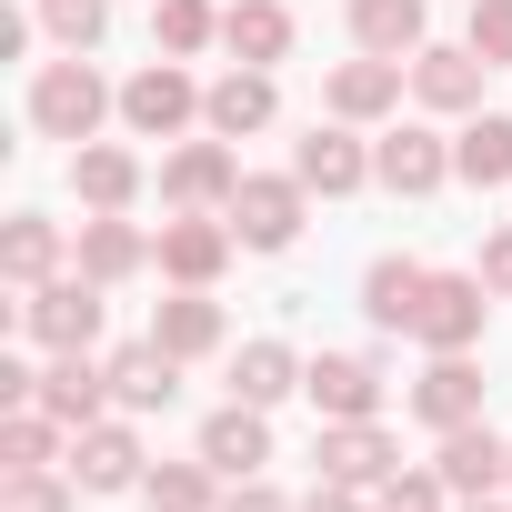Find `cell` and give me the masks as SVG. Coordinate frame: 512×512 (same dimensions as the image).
<instances>
[{
    "mask_svg": "<svg viewBox=\"0 0 512 512\" xmlns=\"http://www.w3.org/2000/svg\"><path fill=\"white\" fill-rule=\"evenodd\" d=\"M201 462L231 472V482L262 472V462H272V422H262V402H221V412L201 422Z\"/></svg>",
    "mask_w": 512,
    "mask_h": 512,
    "instance_id": "11",
    "label": "cell"
},
{
    "mask_svg": "<svg viewBox=\"0 0 512 512\" xmlns=\"http://www.w3.org/2000/svg\"><path fill=\"white\" fill-rule=\"evenodd\" d=\"M292 181H302V191H322V201H342V191H362V181H372V151H362L352 131H312V141L292 151Z\"/></svg>",
    "mask_w": 512,
    "mask_h": 512,
    "instance_id": "18",
    "label": "cell"
},
{
    "mask_svg": "<svg viewBox=\"0 0 512 512\" xmlns=\"http://www.w3.org/2000/svg\"><path fill=\"white\" fill-rule=\"evenodd\" d=\"M442 492H452L442 472H392V482L372 492V512H442Z\"/></svg>",
    "mask_w": 512,
    "mask_h": 512,
    "instance_id": "35",
    "label": "cell"
},
{
    "mask_svg": "<svg viewBox=\"0 0 512 512\" xmlns=\"http://www.w3.org/2000/svg\"><path fill=\"white\" fill-rule=\"evenodd\" d=\"M151 41H161V61H191L201 41H221V11H211V0H161V11H151Z\"/></svg>",
    "mask_w": 512,
    "mask_h": 512,
    "instance_id": "30",
    "label": "cell"
},
{
    "mask_svg": "<svg viewBox=\"0 0 512 512\" xmlns=\"http://www.w3.org/2000/svg\"><path fill=\"white\" fill-rule=\"evenodd\" d=\"M0 512H71V482L41 462V472H11L0 482Z\"/></svg>",
    "mask_w": 512,
    "mask_h": 512,
    "instance_id": "34",
    "label": "cell"
},
{
    "mask_svg": "<svg viewBox=\"0 0 512 512\" xmlns=\"http://www.w3.org/2000/svg\"><path fill=\"white\" fill-rule=\"evenodd\" d=\"M51 422H71V432H91L101 422V402H111V362H91V352H51V372H41V392H31Z\"/></svg>",
    "mask_w": 512,
    "mask_h": 512,
    "instance_id": "9",
    "label": "cell"
},
{
    "mask_svg": "<svg viewBox=\"0 0 512 512\" xmlns=\"http://www.w3.org/2000/svg\"><path fill=\"white\" fill-rule=\"evenodd\" d=\"M302 392L322 402V422H382V372L362 352H322L302 362Z\"/></svg>",
    "mask_w": 512,
    "mask_h": 512,
    "instance_id": "7",
    "label": "cell"
},
{
    "mask_svg": "<svg viewBox=\"0 0 512 512\" xmlns=\"http://www.w3.org/2000/svg\"><path fill=\"white\" fill-rule=\"evenodd\" d=\"M231 241L241 251H292L302 241V181H272V171H241V191H231Z\"/></svg>",
    "mask_w": 512,
    "mask_h": 512,
    "instance_id": "3",
    "label": "cell"
},
{
    "mask_svg": "<svg viewBox=\"0 0 512 512\" xmlns=\"http://www.w3.org/2000/svg\"><path fill=\"white\" fill-rule=\"evenodd\" d=\"M71 482H81V492H131V482H151L131 422H91V432L71 442Z\"/></svg>",
    "mask_w": 512,
    "mask_h": 512,
    "instance_id": "13",
    "label": "cell"
},
{
    "mask_svg": "<svg viewBox=\"0 0 512 512\" xmlns=\"http://www.w3.org/2000/svg\"><path fill=\"white\" fill-rule=\"evenodd\" d=\"M372 181H382V191H402V201H422V191H442V181H452V151H442L422 121H402V131H382Z\"/></svg>",
    "mask_w": 512,
    "mask_h": 512,
    "instance_id": "8",
    "label": "cell"
},
{
    "mask_svg": "<svg viewBox=\"0 0 512 512\" xmlns=\"http://www.w3.org/2000/svg\"><path fill=\"white\" fill-rule=\"evenodd\" d=\"M272 111H282V101H272V71H251V61H241V71H221V81L201 91V121H211L221 141H241V131H272Z\"/></svg>",
    "mask_w": 512,
    "mask_h": 512,
    "instance_id": "16",
    "label": "cell"
},
{
    "mask_svg": "<svg viewBox=\"0 0 512 512\" xmlns=\"http://www.w3.org/2000/svg\"><path fill=\"white\" fill-rule=\"evenodd\" d=\"M392 462H402V442H392L382 422H332V432H322V482L382 492V482H392Z\"/></svg>",
    "mask_w": 512,
    "mask_h": 512,
    "instance_id": "10",
    "label": "cell"
},
{
    "mask_svg": "<svg viewBox=\"0 0 512 512\" xmlns=\"http://www.w3.org/2000/svg\"><path fill=\"white\" fill-rule=\"evenodd\" d=\"M302 512H372V492H352V482H322Z\"/></svg>",
    "mask_w": 512,
    "mask_h": 512,
    "instance_id": "39",
    "label": "cell"
},
{
    "mask_svg": "<svg viewBox=\"0 0 512 512\" xmlns=\"http://www.w3.org/2000/svg\"><path fill=\"white\" fill-rule=\"evenodd\" d=\"M171 392H181V362H171L161 342L111 352V402H121V412H171Z\"/></svg>",
    "mask_w": 512,
    "mask_h": 512,
    "instance_id": "21",
    "label": "cell"
},
{
    "mask_svg": "<svg viewBox=\"0 0 512 512\" xmlns=\"http://www.w3.org/2000/svg\"><path fill=\"white\" fill-rule=\"evenodd\" d=\"M141 262H151V241H141L121 211H91V221H81V272H91V282H131Z\"/></svg>",
    "mask_w": 512,
    "mask_h": 512,
    "instance_id": "26",
    "label": "cell"
},
{
    "mask_svg": "<svg viewBox=\"0 0 512 512\" xmlns=\"http://www.w3.org/2000/svg\"><path fill=\"white\" fill-rule=\"evenodd\" d=\"M452 171H462L472 191H502V181H512V121H502V111H472L462 141H452Z\"/></svg>",
    "mask_w": 512,
    "mask_h": 512,
    "instance_id": "25",
    "label": "cell"
},
{
    "mask_svg": "<svg viewBox=\"0 0 512 512\" xmlns=\"http://www.w3.org/2000/svg\"><path fill=\"white\" fill-rule=\"evenodd\" d=\"M221 512H292V502H282V492H272V482H262V472H251V482H241V492H231V502H221Z\"/></svg>",
    "mask_w": 512,
    "mask_h": 512,
    "instance_id": "38",
    "label": "cell"
},
{
    "mask_svg": "<svg viewBox=\"0 0 512 512\" xmlns=\"http://www.w3.org/2000/svg\"><path fill=\"white\" fill-rule=\"evenodd\" d=\"M51 452H61V422H51L41 402H31V412H11V422H0V472H41Z\"/></svg>",
    "mask_w": 512,
    "mask_h": 512,
    "instance_id": "31",
    "label": "cell"
},
{
    "mask_svg": "<svg viewBox=\"0 0 512 512\" xmlns=\"http://www.w3.org/2000/svg\"><path fill=\"white\" fill-rule=\"evenodd\" d=\"M482 282H492V292H502V302H512V221H502V231H492V241H482Z\"/></svg>",
    "mask_w": 512,
    "mask_h": 512,
    "instance_id": "37",
    "label": "cell"
},
{
    "mask_svg": "<svg viewBox=\"0 0 512 512\" xmlns=\"http://www.w3.org/2000/svg\"><path fill=\"white\" fill-rule=\"evenodd\" d=\"M452 512H512V502H492V492H462V502H452Z\"/></svg>",
    "mask_w": 512,
    "mask_h": 512,
    "instance_id": "40",
    "label": "cell"
},
{
    "mask_svg": "<svg viewBox=\"0 0 512 512\" xmlns=\"http://www.w3.org/2000/svg\"><path fill=\"white\" fill-rule=\"evenodd\" d=\"M71 191H81L91 211H131V191H141V161H131L121 141H81V151H71Z\"/></svg>",
    "mask_w": 512,
    "mask_h": 512,
    "instance_id": "24",
    "label": "cell"
},
{
    "mask_svg": "<svg viewBox=\"0 0 512 512\" xmlns=\"http://www.w3.org/2000/svg\"><path fill=\"white\" fill-rule=\"evenodd\" d=\"M482 292H492L482 272H432V292H422V322H412V332H422L432 352H472V342H482Z\"/></svg>",
    "mask_w": 512,
    "mask_h": 512,
    "instance_id": "6",
    "label": "cell"
},
{
    "mask_svg": "<svg viewBox=\"0 0 512 512\" xmlns=\"http://www.w3.org/2000/svg\"><path fill=\"white\" fill-rule=\"evenodd\" d=\"M101 111H111V91H101V71H91L81 51L31 81V131H41V141H71V151H81V141L101 131Z\"/></svg>",
    "mask_w": 512,
    "mask_h": 512,
    "instance_id": "1",
    "label": "cell"
},
{
    "mask_svg": "<svg viewBox=\"0 0 512 512\" xmlns=\"http://www.w3.org/2000/svg\"><path fill=\"white\" fill-rule=\"evenodd\" d=\"M151 512H211V462H151Z\"/></svg>",
    "mask_w": 512,
    "mask_h": 512,
    "instance_id": "32",
    "label": "cell"
},
{
    "mask_svg": "<svg viewBox=\"0 0 512 512\" xmlns=\"http://www.w3.org/2000/svg\"><path fill=\"white\" fill-rule=\"evenodd\" d=\"M282 392H302V362H292V342H241L231 352V402H282Z\"/></svg>",
    "mask_w": 512,
    "mask_h": 512,
    "instance_id": "27",
    "label": "cell"
},
{
    "mask_svg": "<svg viewBox=\"0 0 512 512\" xmlns=\"http://www.w3.org/2000/svg\"><path fill=\"white\" fill-rule=\"evenodd\" d=\"M221 41H231V61L272 71V61L292 51V11H282V0H231V11H221Z\"/></svg>",
    "mask_w": 512,
    "mask_h": 512,
    "instance_id": "22",
    "label": "cell"
},
{
    "mask_svg": "<svg viewBox=\"0 0 512 512\" xmlns=\"http://www.w3.org/2000/svg\"><path fill=\"white\" fill-rule=\"evenodd\" d=\"M231 191H241V161H231L221 131H211V141H181V151L161 161V201H171V211H231Z\"/></svg>",
    "mask_w": 512,
    "mask_h": 512,
    "instance_id": "4",
    "label": "cell"
},
{
    "mask_svg": "<svg viewBox=\"0 0 512 512\" xmlns=\"http://www.w3.org/2000/svg\"><path fill=\"white\" fill-rule=\"evenodd\" d=\"M151 342H161L171 362H201V352H221V302L181 282V292H171V302L151 312Z\"/></svg>",
    "mask_w": 512,
    "mask_h": 512,
    "instance_id": "20",
    "label": "cell"
},
{
    "mask_svg": "<svg viewBox=\"0 0 512 512\" xmlns=\"http://www.w3.org/2000/svg\"><path fill=\"white\" fill-rule=\"evenodd\" d=\"M472 51H482L492 71L512 61V0H472Z\"/></svg>",
    "mask_w": 512,
    "mask_h": 512,
    "instance_id": "36",
    "label": "cell"
},
{
    "mask_svg": "<svg viewBox=\"0 0 512 512\" xmlns=\"http://www.w3.org/2000/svg\"><path fill=\"white\" fill-rule=\"evenodd\" d=\"M101 292H111V282H91V272L21 292V342H41V352H91V342H101Z\"/></svg>",
    "mask_w": 512,
    "mask_h": 512,
    "instance_id": "2",
    "label": "cell"
},
{
    "mask_svg": "<svg viewBox=\"0 0 512 512\" xmlns=\"http://www.w3.org/2000/svg\"><path fill=\"white\" fill-rule=\"evenodd\" d=\"M191 111H201V91H191V71H181V61H151V71H131V81H121V121H131L141 141H171Z\"/></svg>",
    "mask_w": 512,
    "mask_h": 512,
    "instance_id": "5",
    "label": "cell"
},
{
    "mask_svg": "<svg viewBox=\"0 0 512 512\" xmlns=\"http://www.w3.org/2000/svg\"><path fill=\"white\" fill-rule=\"evenodd\" d=\"M482 71H492V61H482L472 41H462V51H432V41H422V51H412L422 111H482Z\"/></svg>",
    "mask_w": 512,
    "mask_h": 512,
    "instance_id": "15",
    "label": "cell"
},
{
    "mask_svg": "<svg viewBox=\"0 0 512 512\" xmlns=\"http://www.w3.org/2000/svg\"><path fill=\"white\" fill-rule=\"evenodd\" d=\"M231 262V221H211V211H181V221H161V272L171 282H191V292H211V272Z\"/></svg>",
    "mask_w": 512,
    "mask_h": 512,
    "instance_id": "14",
    "label": "cell"
},
{
    "mask_svg": "<svg viewBox=\"0 0 512 512\" xmlns=\"http://www.w3.org/2000/svg\"><path fill=\"white\" fill-rule=\"evenodd\" d=\"M502 482H512V472H502Z\"/></svg>",
    "mask_w": 512,
    "mask_h": 512,
    "instance_id": "41",
    "label": "cell"
},
{
    "mask_svg": "<svg viewBox=\"0 0 512 512\" xmlns=\"http://www.w3.org/2000/svg\"><path fill=\"white\" fill-rule=\"evenodd\" d=\"M402 71H412V61H382V51L342 61V71H332V111H342V121H382V111L402 101Z\"/></svg>",
    "mask_w": 512,
    "mask_h": 512,
    "instance_id": "23",
    "label": "cell"
},
{
    "mask_svg": "<svg viewBox=\"0 0 512 512\" xmlns=\"http://www.w3.org/2000/svg\"><path fill=\"white\" fill-rule=\"evenodd\" d=\"M432 472H442L452 492H492V482L512 472V442H502L492 422H462V432H442V452H432Z\"/></svg>",
    "mask_w": 512,
    "mask_h": 512,
    "instance_id": "19",
    "label": "cell"
},
{
    "mask_svg": "<svg viewBox=\"0 0 512 512\" xmlns=\"http://www.w3.org/2000/svg\"><path fill=\"white\" fill-rule=\"evenodd\" d=\"M412 412H422L432 432H462V422H482V372H472V352H432V372L412 382Z\"/></svg>",
    "mask_w": 512,
    "mask_h": 512,
    "instance_id": "12",
    "label": "cell"
},
{
    "mask_svg": "<svg viewBox=\"0 0 512 512\" xmlns=\"http://www.w3.org/2000/svg\"><path fill=\"white\" fill-rule=\"evenodd\" d=\"M41 31H51L61 51H101V31H111V0H41Z\"/></svg>",
    "mask_w": 512,
    "mask_h": 512,
    "instance_id": "33",
    "label": "cell"
},
{
    "mask_svg": "<svg viewBox=\"0 0 512 512\" xmlns=\"http://www.w3.org/2000/svg\"><path fill=\"white\" fill-rule=\"evenodd\" d=\"M422 292H432V272L402 262V251H382V262L362 272V312H372V332H412V322H422Z\"/></svg>",
    "mask_w": 512,
    "mask_h": 512,
    "instance_id": "17",
    "label": "cell"
},
{
    "mask_svg": "<svg viewBox=\"0 0 512 512\" xmlns=\"http://www.w3.org/2000/svg\"><path fill=\"white\" fill-rule=\"evenodd\" d=\"M352 41L382 51V61H412L422 51V0H352Z\"/></svg>",
    "mask_w": 512,
    "mask_h": 512,
    "instance_id": "29",
    "label": "cell"
},
{
    "mask_svg": "<svg viewBox=\"0 0 512 512\" xmlns=\"http://www.w3.org/2000/svg\"><path fill=\"white\" fill-rule=\"evenodd\" d=\"M51 262H61V221L21 211L11 231H0V272H11V292H41V282H51Z\"/></svg>",
    "mask_w": 512,
    "mask_h": 512,
    "instance_id": "28",
    "label": "cell"
}]
</instances>
